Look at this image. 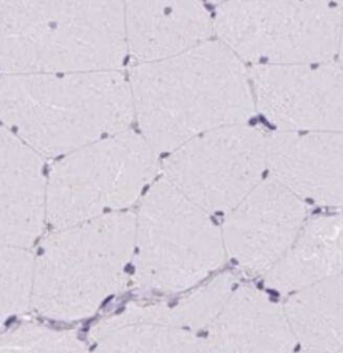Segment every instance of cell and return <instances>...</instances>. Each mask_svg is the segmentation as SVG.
I'll list each match as a JSON object with an SVG mask.
<instances>
[{"instance_id": "6da1fadb", "label": "cell", "mask_w": 343, "mask_h": 353, "mask_svg": "<svg viewBox=\"0 0 343 353\" xmlns=\"http://www.w3.org/2000/svg\"><path fill=\"white\" fill-rule=\"evenodd\" d=\"M250 74L221 41H207L130 72L133 108L155 146L173 149L195 135L253 114Z\"/></svg>"}, {"instance_id": "7a4b0ae2", "label": "cell", "mask_w": 343, "mask_h": 353, "mask_svg": "<svg viewBox=\"0 0 343 353\" xmlns=\"http://www.w3.org/2000/svg\"><path fill=\"white\" fill-rule=\"evenodd\" d=\"M0 40L3 74L120 70L124 0H6Z\"/></svg>"}, {"instance_id": "3957f363", "label": "cell", "mask_w": 343, "mask_h": 353, "mask_svg": "<svg viewBox=\"0 0 343 353\" xmlns=\"http://www.w3.org/2000/svg\"><path fill=\"white\" fill-rule=\"evenodd\" d=\"M0 105L3 120L48 151L124 126L134 112L120 70L3 74Z\"/></svg>"}, {"instance_id": "277c9868", "label": "cell", "mask_w": 343, "mask_h": 353, "mask_svg": "<svg viewBox=\"0 0 343 353\" xmlns=\"http://www.w3.org/2000/svg\"><path fill=\"white\" fill-rule=\"evenodd\" d=\"M326 0H224L214 30L242 60L270 64L330 61L342 14Z\"/></svg>"}, {"instance_id": "5b68a950", "label": "cell", "mask_w": 343, "mask_h": 353, "mask_svg": "<svg viewBox=\"0 0 343 353\" xmlns=\"http://www.w3.org/2000/svg\"><path fill=\"white\" fill-rule=\"evenodd\" d=\"M267 137L259 129L229 125L181 147L167 163L172 183L211 208L243 201L261 183Z\"/></svg>"}, {"instance_id": "8992f818", "label": "cell", "mask_w": 343, "mask_h": 353, "mask_svg": "<svg viewBox=\"0 0 343 353\" xmlns=\"http://www.w3.org/2000/svg\"><path fill=\"white\" fill-rule=\"evenodd\" d=\"M256 105L282 131H343V68L329 61L259 64Z\"/></svg>"}, {"instance_id": "52a82bcc", "label": "cell", "mask_w": 343, "mask_h": 353, "mask_svg": "<svg viewBox=\"0 0 343 353\" xmlns=\"http://www.w3.org/2000/svg\"><path fill=\"white\" fill-rule=\"evenodd\" d=\"M302 199L272 177L243 199L227 228L238 260L253 274H267L286 254L304 223Z\"/></svg>"}, {"instance_id": "ba28073f", "label": "cell", "mask_w": 343, "mask_h": 353, "mask_svg": "<svg viewBox=\"0 0 343 353\" xmlns=\"http://www.w3.org/2000/svg\"><path fill=\"white\" fill-rule=\"evenodd\" d=\"M272 177L324 207L343 208V131H282L267 138Z\"/></svg>"}, {"instance_id": "9c48e42d", "label": "cell", "mask_w": 343, "mask_h": 353, "mask_svg": "<svg viewBox=\"0 0 343 353\" xmlns=\"http://www.w3.org/2000/svg\"><path fill=\"white\" fill-rule=\"evenodd\" d=\"M152 203L161 281L174 288L185 285L218 261L215 234L169 183L157 187Z\"/></svg>"}, {"instance_id": "30bf717a", "label": "cell", "mask_w": 343, "mask_h": 353, "mask_svg": "<svg viewBox=\"0 0 343 353\" xmlns=\"http://www.w3.org/2000/svg\"><path fill=\"white\" fill-rule=\"evenodd\" d=\"M124 20L128 52L137 62L180 54L214 30L201 0H124Z\"/></svg>"}, {"instance_id": "8fae6325", "label": "cell", "mask_w": 343, "mask_h": 353, "mask_svg": "<svg viewBox=\"0 0 343 353\" xmlns=\"http://www.w3.org/2000/svg\"><path fill=\"white\" fill-rule=\"evenodd\" d=\"M342 274L343 213H338L304 223L289 250L266 274V284L288 294Z\"/></svg>"}, {"instance_id": "7c38bea8", "label": "cell", "mask_w": 343, "mask_h": 353, "mask_svg": "<svg viewBox=\"0 0 343 353\" xmlns=\"http://www.w3.org/2000/svg\"><path fill=\"white\" fill-rule=\"evenodd\" d=\"M217 341L227 350L256 352H289L296 344L284 308L254 288H244L233 299Z\"/></svg>"}, {"instance_id": "4fadbf2b", "label": "cell", "mask_w": 343, "mask_h": 353, "mask_svg": "<svg viewBox=\"0 0 343 353\" xmlns=\"http://www.w3.org/2000/svg\"><path fill=\"white\" fill-rule=\"evenodd\" d=\"M284 310L304 350H343V274L296 290Z\"/></svg>"}, {"instance_id": "5bb4252c", "label": "cell", "mask_w": 343, "mask_h": 353, "mask_svg": "<svg viewBox=\"0 0 343 353\" xmlns=\"http://www.w3.org/2000/svg\"><path fill=\"white\" fill-rule=\"evenodd\" d=\"M339 58H340L341 66L343 68V14L342 21H341L340 37H339L338 50Z\"/></svg>"}, {"instance_id": "9a60e30c", "label": "cell", "mask_w": 343, "mask_h": 353, "mask_svg": "<svg viewBox=\"0 0 343 353\" xmlns=\"http://www.w3.org/2000/svg\"><path fill=\"white\" fill-rule=\"evenodd\" d=\"M329 3H343V0H326Z\"/></svg>"}, {"instance_id": "2e32d148", "label": "cell", "mask_w": 343, "mask_h": 353, "mask_svg": "<svg viewBox=\"0 0 343 353\" xmlns=\"http://www.w3.org/2000/svg\"><path fill=\"white\" fill-rule=\"evenodd\" d=\"M209 1H211V3H223L224 0H209Z\"/></svg>"}, {"instance_id": "e0dca14e", "label": "cell", "mask_w": 343, "mask_h": 353, "mask_svg": "<svg viewBox=\"0 0 343 353\" xmlns=\"http://www.w3.org/2000/svg\"><path fill=\"white\" fill-rule=\"evenodd\" d=\"M3 1H6V0H1V3H3Z\"/></svg>"}]
</instances>
